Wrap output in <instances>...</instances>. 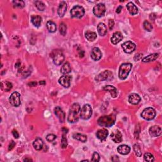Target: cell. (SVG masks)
<instances>
[{
  "instance_id": "obj_36",
  "label": "cell",
  "mask_w": 162,
  "mask_h": 162,
  "mask_svg": "<svg viewBox=\"0 0 162 162\" xmlns=\"http://www.w3.org/2000/svg\"><path fill=\"white\" fill-rule=\"evenodd\" d=\"M134 150L135 153V155H137V157H140L141 155H142V152H141V147L138 144H135L134 145Z\"/></svg>"
},
{
  "instance_id": "obj_17",
  "label": "cell",
  "mask_w": 162,
  "mask_h": 162,
  "mask_svg": "<svg viewBox=\"0 0 162 162\" xmlns=\"http://www.w3.org/2000/svg\"><path fill=\"white\" fill-rule=\"evenodd\" d=\"M108 135V131L106 129H99L96 132V136L101 141H104L107 139Z\"/></svg>"
},
{
  "instance_id": "obj_25",
  "label": "cell",
  "mask_w": 162,
  "mask_h": 162,
  "mask_svg": "<svg viewBox=\"0 0 162 162\" xmlns=\"http://www.w3.org/2000/svg\"><path fill=\"white\" fill-rule=\"evenodd\" d=\"M98 32L101 36H104L107 33V26L103 23H99L98 25Z\"/></svg>"
},
{
  "instance_id": "obj_31",
  "label": "cell",
  "mask_w": 162,
  "mask_h": 162,
  "mask_svg": "<svg viewBox=\"0 0 162 162\" xmlns=\"http://www.w3.org/2000/svg\"><path fill=\"white\" fill-rule=\"evenodd\" d=\"M46 26L48 30L49 31V32H51V33L55 32L56 31H57V25H56V23L55 22L51 21V20H49V21L47 22Z\"/></svg>"
},
{
  "instance_id": "obj_51",
  "label": "cell",
  "mask_w": 162,
  "mask_h": 162,
  "mask_svg": "<svg viewBox=\"0 0 162 162\" xmlns=\"http://www.w3.org/2000/svg\"><path fill=\"white\" fill-rule=\"evenodd\" d=\"M62 130H63V133H64V134H65V133L67 134V131H68V130H67V129H65V128H63Z\"/></svg>"
},
{
  "instance_id": "obj_47",
  "label": "cell",
  "mask_w": 162,
  "mask_h": 162,
  "mask_svg": "<svg viewBox=\"0 0 162 162\" xmlns=\"http://www.w3.org/2000/svg\"><path fill=\"white\" fill-rule=\"evenodd\" d=\"M122 10V6H119V7L117 8L116 13H120V12H121Z\"/></svg>"
},
{
  "instance_id": "obj_20",
  "label": "cell",
  "mask_w": 162,
  "mask_h": 162,
  "mask_svg": "<svg viewBox=\"0 0 162 162\" xmlns=\"http://www.w3.org/2000/svg\"><path fill=\"white\" fill-rule=\"evenodd\" d=\"M141 101L139 95L135 93H132L129 96V102L132 105H137Z\"/></svg>"
},
{
  "instance_id": "obj_44",
  "label": "cell",
  "mask_w": 162,
  "mask_h": 162,
  "mask_svg": "<svg viewBox=\"0 0 162 162\" xmlns=\"http://www.w3.org/2000/svg\"><path fill=\"white\" fill-rule=\"evenodd\" d=\"M15 143L13 141H11L9 144V146H8V150H9V151L12 150L15 147Z\"/></svg>"
},
{
  "instance_id": "obj_26",
  "label": "cell",
  "mask_w": 162,
  "mask_h": 162,
  "mask_svg": "<svg viewBox=\"0 0 162 162\" xmlns=\"http://www.w3.org/2000/svg\"><path fill=\"white\" fill-rule=\"evenodd\" d=\"M13 85L10 82L8 81H2L1 82V89L4 91H10L12 89Z\"/></svg>"
},
{
  "instance_id": "obj_3",
  "label": "cell",
  "mask_w": 162,
  "mask_h": 162,
  "mask_svg": "<svg viewBox=\"0 0 162 162\" xmlns=\"http://www.w3.org/2000/svg\"><path fill=\"white\" fill-rule=\"evenodd\" d=\"M132 67V65L130 63H125L120 65L119 71V77L120 80H125L127 77Z\"/></svg>"
},
{
  "instance_id": "obj_13",
  "label": "cell",
  "mask_w": 162,
  "mask_h": 162,
  "mask_svg": "<svg viewBox=\"0 0 162 162\" xmlns=\"http://www.w3.org/2000/svg\"><path fill=\"white\" fill-rule=\"evenodd\" d=\"M149 134L151 137H158V136H160L161 134V129L160 127L155 125V126L151 127L149 128Z\"/></svg>"
},
{
  "instance_id": "obj_46",
  "label": "cell",
  "mask_w": 162,
  "mask_h": 162,
  "mask_svg": "<svg viewBox=\"0 0 162 162\" xmlns=\"http://www.w3.org/2000/svg\"><path fill=\"white\" fill-rule=\"evenodd\" d=\"M37 82H35V81L31 82H29V83L28 84L29 86H32V87H34V86H37Z\"/></svg>"
},
{
  "instance_id": "obj_39",
  "label": "cell",
  "mask_w": 162,
  "mask_h": 162,
  "mask_svg": "<svg viewBox=\"0 0 162 162\" xmlns=\"http://www.w3.org/2000/svg\"><path fill=\"white\" fill-rule=\"evenodd\" d=\"M143 26H144V28L145 29V30H146L147 31L150 32L152 31L153 26L151 24V23H149L148 21H147V20H145V21L144 22Z\"/></svg>"
},
{
  "instance_id": "obj_34",
  "label": "cell",
  "mask_w": 162,
  "mask_h": 162,
  "mask_svg": "<svg viewBox=\"0 0 162 162\" xmlns=\"http://www.w3.org/2000/svg\"><path fill=\"white\" fill-rule=\"evenodd\" d=\"M59 30H60V33L62 35V36H65L67 33V25H65V23H64L63 22L61 23Z\"/></svg>"
},
{
  "instance_id": "obj_19",
  "label": "cell",
  "mask_w": 162,
  "mask_h": 162,
  "mask_svg": "<svg viewBox=\"0 0 162 162\" xmlns=\"http://www.w3.org/2000/svg\"><path fill=\"white\" fill-rule=\"evenodd\" d=\"M67 9V5L66 2L61 1L58 8V15L60 17H63L66 13Z\"/></svg>"
},
{
  "instance_id": "obj_15",
  "label": "cell",
  "mask_w": 162,
  "mask_h": 162,
  "mask_svg": "<svg viewBox=\"0 0 162 162\" xmlns=\"http://www.w3.org/2000/svg\"><path fill=\"white\" fill-rule=\"evenodd\" d=\"M91 57L93 60L98 61L101 58L102 53L98 48H94L91 52Z\"/></svg>"
},
{
  "instance_id": "obj_33",
  "label": "cell",
  "mask_w": 162,
  "mask_h": 162,
  "mask_svg": "<svg viewBox=\"0 0 162 162\" xmlns=\"http://www.w3.org/2000/svg\"><path fill=\"white\" fill-rule=\"evenodd\" d=\"M13 5L14 7L22 8L25 7V3L22 0H15L13 1Z\"/></svg>"
},
{
  "instance_id": "obj_40",
  "label": "cell",
  "mask_w": 162,
  "mask_h": 162,
  "mask_svg": "<svg viewBox=\"0 0 162 162\" xmlns=\"http://www.w3.org/2000/svg\"><path fill=\"white\" fill-rule=\"evenodd\" d=\"M99 154L97 152H95L93 153V158H92V160L91 161H95V162H98L99 161Z\"/></svg>"
},
{
  "instance_id": "obj_4",
  "label": "cell",
  "mask_w": 162,
  "mask_h": 162,
  "mask_svg": "<svg viewBox=\"0 0 162 162\" xmlns=\"http://www.w3.org/2000/svg\"><path fill=\"white\" fill-rule=\"evenodd\" d=\"M50 57L53 59V63L56 65H60L65 59L63 52L60 49H54L50 54Z\"/></svg>"
},
{
  "instance_id": "obj_27",
  "label": "cell",
  "mask_w": 162,
  "mask_h": 162,
  "mask_svg": "<svg viewBox=\"0 0 162 162\" xmlns=\"http://www.w3.org/2000/svg\"><path fill=\"white\" fill-rule=\"evenodd\" d=\"M31 22L35 27H39L42 22V18L39 15H33L31 17Z\"/></svg>"
},
{
  "instance_id": "obj_2",
  "label": "cell",
  "mask_w": 162,
  "mask_h": 162,
  "mask_svg": "<svg viewBox=\"0 0 162 162\" xmlns=\"http://www.w3.org/2000/svg\"><path fill=\"white\" fill-rule=\"evenodd\" d=\"M116 120V117L114 114L101 117L98 120V125L104 127H110L112 126Z\"/></svg>"
},
{
  "instance_id": "obj_10",
  "label": "cell",
  "mask_w": 162,
  "mask_h": 162,
  "mask_svg": "<svg viewBox=\"0 0 162 162\" xmlns=\"http://www.w3.org/2000/svg\"><path fill=\"white\" fill-rule=\"evenodd\" d=\"M9 101L10 104L13 106V107H18L20 105V95L18 92H14L11 94Z\"/></svg>"
},
{
  "instance_id": "obj_30",
  "label": "cell",
  "mask_w": 162,
  "mask_h": 162,
  "mask_svg": "<svg viewBox=\"0 0 162 162\" xmlns=\"http://www.w3.org/2000/svg\"><path fill=\"white\" fill-rule=\"evenodd\" d=\"M61 73H63V74H67L71 71V67H70V65L69 62L65 63L63 66L61 68Z\"/></svg>"
},
{
  "instance_id": "obj_35",
  "label": "cell",
  "mask_w": 162,
  "mask_h": 162,
  "mask_svg": "<svg viewBox=\"0 0 162 162\" xmlns=\"http://www.w3.org/2000/svg\"><path fill=\"white\" fill-rule=\"evenodd\" d=\"M144 160L149 162H152L155 160V158L153 155L149 153H146L144 155Z\"/></svg>"
},
{
  "instance_id": "obj_23",
  "label": "cell",
  "mask_w": 162,
  "mask_h": 162,
  "mask_svg": "<svg viewBox=\"0 0 162 162\" xmlns=\"http://www.w3.org/2000/svg\"><path fill=\"white\" fill-rule=\"evenodd\" d=\"M103 90L110 93L113 98H116L117 96V90L116 88L113 86H110V85L106 86L103 87Z\"/></svg>"
},
{
  "instance_id": "obj_42",
  "label": "cell",
  "mask_w": 162,
  "mask_h": 162,
  "mask_svg": "<svg viewBox=\"0 0 162 162\" xmlns=\"http://www.w3.org/2000/svg\"><path fill=\"white\" fill-rule=\"evenodd\" d=\"M114 26V21L113 19H110L108 21V27L110 30H112Z\"/></svg>"
},
{
  "instance_id": "obj_45",
  "label": "cell",
  "mask_w": 162,
  "mask_h": 162,
  "mask_svg": "<svg viewBox=\"0 0 162 162\" xmlns=\"http://www.w3.org/2000/svg\"><path fill=\"white\" fill-rule=\"evenodd\" d=\"M12 134L13 135V136L15 138H16V139H18L19 137V134L18 133V132H17L16 130H13L12 131Z\"/></svg>"
},
{
  "instance_id": "obj_14",
  "label": "cell",
  "mask_w": 162,
  "mask_h": 162,
  "mask_svg": "<svg viewBox=\"0 0 162 162\" xmlns=\"http://www.w3.org/2000/svg\"><path fill=\"white\" fill-rule=\"evenodd\" d=\"M54 111L55 114L56 115V116L58 117L60 122L63 123L65 121V113L62 109L60 107H57L55 108Z\"/></svg>"
},
{
  "instance_id": "obj_11",
  "label": "cell",
  "mask_w": 162,
  "mask_h": 162,
  "mask_svg": "<svg viewBox=\"0 0 162 162\" xmlns=\"http://www.w3.org/2000/svg\"><path fill=\"white\" fill-rule=\"evenodd\" d=\"M122 47L123 50L126 53H131L133 52L135 49L136 45H135L134 43H132V41H129L123 43Z\"/></svg>"
},
{
  "instance_id": "obj_49",
  "label": "cell",
  "mask_w": 162,
  "mask_h": 162,
  "mask_svg": "<svg viewBox=\"0 0 162 162\" xmlns=\"http://www.w3.org/2000/svg\"><path fill=\"white\" fill-rule=\"evenodd\" d=\"M23 161H32V160L31 158H26L25 159H23Z\"/></svg>"
},
{
  "instance_id": "obj_28",
  "label": "cell",
  "mask_w": 162,
  "mask_h": 162,
  "mask_svg": "<svg viewBox=\"0 0 162 162\" xmlns=\"http://www.w3.org/2000/svg\"><path fill=\"white\" fill-rule=\"evenodd\" d=\"M158 56H159L158 53L151 54V55H149L148 56H147L146 57L144 58L142 60V61L144 63L151 62V61H155V60H157V59L158 58Z\"/></svg>"
},
{
  "instance_id": "obj_43",
  "label": "cell",
  "mask_w": 162,
  "mask_h": 162,
  "mask_svg": "<svg viewBox=\"0 0 162 162\" xmlns=\"http://www.w3.org/2000/svg\"><path fill=\"white\" fill-rule=\"evenodd\" d=\"M78 50V53H79V57L80 58H83L84 56V50H82L81 48H79L77 49Z\"/></svg>"
},
{
  "instance_id": "obj_24",
  "label": "cell",
  "mask_w": 162,
  "mask_h": 162,
  "mask_svg": "<svg viewBox=\"0 0 162 162\" xmlns=\"http://www.w3.org/2000/svg\"><path fill=\"white\" fill-rule=\"evenodd\" d=\"M43 141L39 137H37V139L33 142V146L34 149L37 151H40L43 148Z\"/></svg>"
},
{
  "instance_id": "obj_18",
  "label": "cell",
  "mask_w": 162,
  "mask_h": 162,
  "mask_svg": "<svg viewBox=\"0 0 162 162\" xmlns=\"http://www.w3.org/2000/svg\"><path fill=\"white\" fill-rule=\"evenodd\" d=\"M123 39V36L121 32H116L113 34L112 37L111 38V42L112 43L113 45H117L119 43H120Z\"/></svg>"
},
{
  "instance_id": "obj_29",
  "label": "cell",
  "mask_w": 162,
  "mask_h": 162,
  "mask_svg": "<svg viewBox=\"0 0 162 162\" xmlns=\"http://www.w3.org/2000/svg\"><path fill=\"white\" fill-rule=\"evenodd\" d=\"M85 37H86L88 41L92 42V41H94L97 38V34L96 32L87 31L85 33Z\"/></svg>"
},
{
  "instance_id": "obj_41",
  "label": "cell",
  "mask_w": 162,
  "mask_h": 162,
  "mask_svg": "<svg viewBox=\"0 0 162 162\" xmlns=\"http://www.w3.org/2000/svg\"><path fill=\"white\" fill-rule=\"evenodd\" d=\"M56 138H57V135L51 134H48V135H47L46 140L49 141V142H52V141H53L56 139Z\"/></svg>"
},
{
  "instance_id": "obj_22",
  "label": "cell",
  "mask_w": 162,
  "mask_h": 162,
  "mask_svg": "<svg viewBox=\"0 0 162 162\" xmlns=\"http://www.w3.org/2000/svg\"><path fill=\"white\" fill-rule=\"evenodd\" d=\"M126 6H127V8L129 13L132 15H134L137 13L138 9L136 6H135L133 3L129 2Z\"/></svg>"
},
{
  "instance_id": "obj_38",
  "label": "cell",
  "mask_w": 162,
  "mask_h": 162,
  "mask_svg": "<svg viewBox=\"0 0 162 162\" xmlns=\"http://www.w3.org/2000/svg\"><path fill=\"white\" fill-rule=\"evenodd\" d=\"M68 146L67 143V139L65 136V134H63L62 135V138H61V147L63 149L66 148Z\"/></svg>"
},
{
  "instance_id": "obj_16",
  "label": "cell",
  "mask_w": 162,
  "mask_h": 162,
  "mask_svg": "<svg viewBox=\"0 0 162 162\" xmlns=\"http://www.w3.org/2000/svg\"><path fill=\"white\" fill-rule=\"evenodd\" d=\"M111 139L116 143H119L122 141V135L119 131H114L111 134Z\"/></svg>"
},
{
  "instance_id": "obj_32",
  "label": "cell",
  "mask_w": 162,
  "mask_h": 162,
  "mask_svg": "<svg viewBox=\"0 0 162 162\" xmlns=\"http://www.w3.org/2000/svg\"><path fill=\"white\" fill-rule=\"evenodd\" d=\"M73 138L75 139H77L78 141H80L82 143H85L87 141V136L85 135L79 134V133H75L73 134Z\"/></svg>"
},
{
  "instance_id": "obj_48",
  "label": "cell",
  "mask_w": 162,
  "mask_h": 162,
  "mask_svg": "<svg viewBox=\"0 0 162 162\" xmlns=\"http://www.w3.org/2000/svg\"><path fill=\"white\" fill-rule=\"evenodd\" d=\"M20 65H21V61H18V62H17V63L15 64V67L16 68L20 67Z\"/></svg>"
},
{
  "instance_id": "obj_9",
  "label": "cell",
  "mask_w": 162,
  "mask_h": 162,
  "mask_svg": "<svg viewBox=\"0 0 162 162\" xmlns=\"http://www.w3.org/2000/svg\"><path fill=\"white\" fill-rule=\"evenodd\" d=\"M93 13L97 17H101L104 15L106 11L105 5L103 3H99L93 8Z\"/></svg>"
},
{
  "instance_id": "obj_8",
  "label": "cell",
  "mask_w": 162,
  "mask_h": 162,
  "mask_svg": "<svg viewBox=\"0 0 162 162\" xmlns=\"http://www.w3.org/2000/svg\"><path fill=\"white\" fill-rule=\"evenodd\" d=\"M113 78V73L110 70H105L96 77L95 80L98 82L111 80Z\"/></svg>"
},
{
  "instance_id": "obj_5",
  "label": "cell",
  "mask_w": 162,
  "mask_h": 162,
  "mask_svg": "<svg viewBox=\"0 0 162 162\" xmlns=\"http://www.w3.org/2000/svg\"><path fill=\"white\" fill-rule=\"evenodd\" d=\"M93 110L91 107L88 104L84 105L80 111V117L83 120H88L92 116Z\"/></svg>"
},
{
  "instance_id": "obj_7",
  "label": "cell",
  "mask_w": 162,
  "mask_h": 162,
  "mask_svg": "<svg viewBox=\"0 0 162 162\" xmlns=\"http://www.w3.org/2000/svg\"><path fill=\"white\" fill-rule=\"evenodd\" d=\"M156 116V111L155 109L149 107L145 108L141 113V117L146 120H151L155 119Z\"/></svg>"
},
{
  "instance_id": "obj_37",
  "label": "cell",
  "mask_w": 162,
  "mask_h": 162,
  "mask_svg": "<svg viewBox=\"0 0 162 162\" xmlns=\"http://www.w3.org/2000/svg\"><path fill=\"white\" fill-rule=\"evenodd\" d=\"M35 5L39 11H44L45 9V5L41 1H36L35 2Z\"/></svg>"
},
{
  "instance_id": "obj_50",
  "label": "cell",
  "mask_w": 162,
  "mask_h": 162,
  "mask_svg": "<svg viewBox=\"0 0 162 162\" xmlns=\"http://www.w3.org/2000/svg\"><path fill=\"white\" fill-rule=\"evenodd\" d=\"M39 84L41 85H45L46 84V82L45 81H41L39 82Z\"/></svg>"
},
{
  "instance_id": "obj_21",
  "label": "cell",
  "mask_w": 162,
  "mask_h": 162,
  "mask_svg": "<svg viewBox=\"0 0 162 162\" xmlns=\"http://www.w3.org/2000/svg\"><path fill=\"white\" fill-rule=\"evenodd\" d=\"M117 151L119 152L120 154L123 155H126L129 153L131 151L130 147L127 145H125V144H122V145H120L117 148Z\"/></svg>"
},
{
  "instance_id": "obj_1",
  "label": "cell",
  "mask_w": 162,
  "mask_h": 162,
  "mask_svg": "<svg viewBox=\"0 0 162 162\" xmlns=\"http://www.w3.org/2000/svg\"><path fill=\"white\" fill-rule=\"evenodd\" d=\"M81 111V107L78 103L73 104L69 110L68 121L70 123H75L78 121L79 114Z\"/></svg>"
},
{
  "instance_id": "obj_12",
  "label": "cell",
  "mask_w": 162,
  "mask_h": 162,
  "mask_svg": "<svg viewBox=\"0 0 162 162\" xmlns=\"http://www.w3.org/2000/svg\"><path fill=\"white\" fill-rule=\"evenodd\" d=\"M72 76L70 75H63L61 76V77L59 79L58 82L59 84H61V86L64 87L69 88L70 86V82L72 81Z\"/></svg>"
},
{
  "instance_id": "obj_6",
  "label": "cell",
  "mask_w": 162,
  "mask_h": 162,
  "mask_svg": "<svg viewBox=\"0 0 162 162\" xmlns=\"http://www.w3.org/2000/svg\"><path fill=\"white\" fill-rule=\"evenodd\" d=\"M85 10L84 8L81 7V6H75L72 8V9L70 11L71 17L73 18H82L84 15Z\"/></svg>"
}]
</instances>
